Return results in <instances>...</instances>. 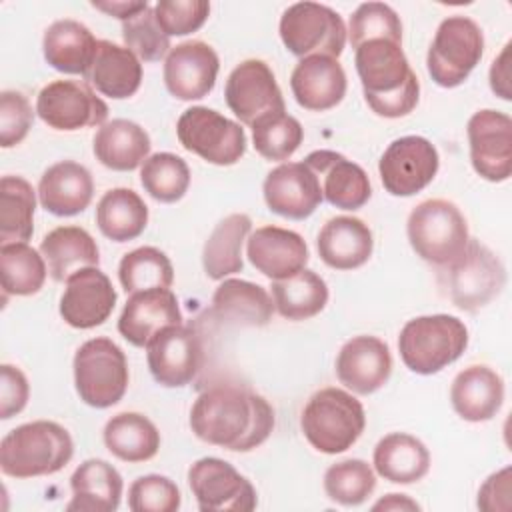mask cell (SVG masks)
Here are the masks:
<instances>
[{
	"label": "cell",
	"mask_w": 512,
	"mask_h": 512,
	"mask_svg": "<svg viewBox=\"0 0 512 512\" xmlns=\"http://www.w3.org/2000/svg\"><path fill=\"white\" fill-rule=\"evenodd\" d=\"M142 188L158 202H178L190 186L188 164L172 152H156L140 166Z\"/></svg>",
	"instance_id": "44"
},
{
	"label": "cell",
	"mask_w": 512,
	"mask_h": 512,
	"mask_svg": "<svg viewBox=\"0 0 512 512\" xmlns=\"http://www.w3.org/2000/svg\"><path fill=\"white\" fill-rule=\"evenodd\" d=\"M74 386L80 400L92 408H110L128 388V360L110 338H90L74 354Z\"/></svg>",
	"instance_id": "8"
},
{
	"label": "cell",
	"mask_w": 512,
	"mask_h": 512,
	"mask_svg": "<svg viewBox=\"0 0 512 512\" xmlns=\"http://www.w3.org/2000/svg\"><path fill=\"white\" fill-rule=\"evenodd\" d=\"M488 76H490L492 92L502 100H512V90H510V42L494 58Z\"/></svg>",
	"instance_id": "53"
},
{
	"label": "cell",
	"mask_w": 512,
	"mask_h": 512,
	"mask_svg": "<svg viewBox=\"0 0 512 512\" xmlns=\"http://www.w3.org/2000/svg\"><path fill=\"white\" fill-rule=\"evenodd\" d=\"M270 288L278 314L294 322L320 314L328 304V286L324 278L308 268H302L284 280H272Z\"/></svg>",
	"instance_id": "39"
},
{
	"label": "cell",
	"mask_w": 512,
	"mask_h": 512,
	"mask_svg": "<svg viewBox=\"0 0 512 512\" xmlns=\"http://www.w3.org/2000/svg\"><path fill=\"white\" fill-rule=\"evenodd\" d=\"M250 228L252 220L244 212H234L214 226L202 248V266L210 280L242 272V244L248 240Z\"/></svg>",
	"instance_id": "36"
},
{
	"label": "cell",
	"mask_w": 512,
	"mask_h": 512,
	"mask_svg": "<svg viewBox=\"0 0 512 512\" xmlns=\"http://www.w3.org/2000/svg\"><path fill=\"white\" fill-rule=\"evenodd\" d=\"M180 144L216 166H232L246 152L244 128L206 106L184 110L176 122Z\"/></svg>",
	"instance_id": "11"
},
{
	"label": "cell",
	"mask_w": 512,
	"mask_h": 512,
	"mask_svg": "<svg viewBox=\"0 0 512 512\" xmlns=\"http://www.w3.org/2000/svg\"><path fill=\"white\" fill-rule=\"evenodd\" d=\"M156 20L168 36H186L204 26L210 14L206 0H160L154 6Z\"/></svg>",
	"instance_id": "49"
},
{
	"label": "cell",
	"mask_w": 512,
	"mask_h": 512,
	"mask_svg": "<svg viewBox=\"0 0 512 512\" xmlns=\"http://www.w3.org/2000/svg\"><path fill=\"white\" fill-rule=\"evenodd\" d=\"M36 114L54 130L74 132L106 124L108 104L86 80H54L40 90Z\"/></svg>",
	"instance_id": "13"
},
{
	"label": "cell",
	"mask_w": 512,
	"mask_h": 512,
	"mask_svg": "<svg viewBox=\"0 0 512 512\" xmlns=\"http://www.w3.org/2000/svg\"><path fill=\"white\" fill-rule=\"evenodd\" d=\"M354 64L364 100L382 118L410 114L420 98V82L412 72L402 44L374 38L354 48Z\"/></svg>",
	"instance_id": "2"
},
{
	"label": "cell",
	"mask_w": 512,
	"mask_h": 512,
	"mask_svg": "<svg viewBox=\"0 0 512 512\" xmlns=\"http://www.w3.org/2000/svg\"><path fill=\"white\" fill-rule=\"evenodd\" d=\"M392 374V356L384 340L368 334L350 338L336 356L340 384L360 396L380 390Z\"/></svg>",
	"instance_id": "21"
},
{
	"label": "cell",
	"mask_w": 512,
	"mask_h": 512,
	"mask_svg": "<svg viewBox=\"0 0 512 512\" xmlns=\"http://www.w3.org/2000/svg\"><path fill=\"white\" fill-rule=\"evenodd\" d=\"M406 234L412 250L436 268L452 262L470 240L464 214L444 198L420 202L408 216Z\"/></svg>",
	"instance_id": "7"
},
{
	"label": "cell",
	"mask_w": 512,
	"mask_h": 512,
	"mask_svg": "<svg viewBox=\"0 0 512 512\" xmlns=\"http://www.w3.org/2000/svg\"><path fill=\"white\" fill-rule=\"evenodd\" d=\"M304 164L318 176L322 196L340 210H358L370 196L372 186L362 166L334 150H314Z\"/></svg>",
	"instance_id": "22"
},
{
	"label": "cell",
	"mask_w": 512,
	"mask_h": 512,
	"mask_svg": "<svg viewBox=\"0 0 512 512\" xmlns=\"http://www.w3.org/2000/svg\"><path fill=\"white\" fill-rule=\"evenodd\" d=\"M346 32L352 48H358L360 44L374 38H386L402 44L400 16L384 2L360 4L350 16V24Z\"/></svg>",
	"instance_id": "46"
},
{
	"label": "cell",
	"mask_w": 512,
	"mask_h": 512,
	"mask_svg": "<svg viewBox=\"0 0 512 512\" xmlns=\"http://www.w3.org/2000/svg\"><path fill=\"white\" fill-rule=\"evenodd\" d=\"M436 280L456 308L478 312L502 292L506 268L486 244L470 238L452 262L438 268Z\"/></svg>",
	"instance_id": "4"
},
{
	"label": "cell",
	"mask_w": 512,
	"mask_h": 512,
	"mask_svg": "<svg viewBox=\"0 0 512 512\" xmlns=\"http://www.w3.org/2000/svg\"><path fill=\"white\" fill-rule=\"evenodd\" d=\"M376 488V474L368 462L348 458L328 466L324 472V492L332 502L342 506H358L372 496Z\"/></svg>",
	"instance_id": "45"
},
{
	"label": "cell",
	"mask_w": 512,
	"mask_h": 512,
	"mask_svg": "<svg viewBox=\"0 0 512 512\" xmlns=\"http://www.w3.org/2000/svg\"><path fill=\"white\" fill-rule=\"evenodd\" d=\"M30 386L28 378L18 366H0V418L8 420L20 414L28 402Z\"/></svg>",
	"instance_id": "51"
},
{
	"label": "cell",
	"mask_w": 512,
	"mask_h": 512,
	"mask_svg": "<svg viewBox=\"0 0 512 512\" xmlns=\"http://www.w3.org/2000/svg\"><path fill=\"white\" fill-rule=\"evenodd\" d=\"M122 38L126 48L144 62H158L160 58L168 56L172 48L170 36L160 28L152 6L122 22Z\"/></svg>",
	"instance_id": "47"
},
{
	"label": "cell",
	"mask_w": 512,
	"mask_h": 512,
	"mask_svg": "<svg viewBox=\"0 0 512 512\" xmlns=\"http://www.w3.org/2000/svg\"><path fill=\"white\" fill-rule=\"evenodd\" d=\"M274 302L268 290L260 284L226 278L212 294L210 314L222 324L262 328L272 320Z\"/></svg>",
	"instance_id": "29"
},
{
	"label": "cell",
	"mask_w": 512,
	"mask_h": 512,
	"mask_svg": "<svg viewBox=\"0 0 512 512\" xmlns=\"http://www.w3.org/2000/svg\"><path fill=\"white\" fill-rule=\"evenodd\" d=\"M224 98L230 112L246 126L272 112H286L282 90L264 60H244L228 76Z\"/></svg>",
	"instance_id": "16"
},
{
	"label": "cell",
	"mask_w": 512,
	"mask_h": 512,
	"mask_svg": "<svg viewBox=\"0 0 512 512\" xmlns=\"http://www.w3.org/2000/svg\"><path fill=\"white\" fill-rule=\"evenodd\" d=\"M252 144L256 152L270 162L288 160L302 144L304 128L288 112H272L258 118L252 126Z\"/></svg>",
	"instance_id": "43"
},
{
	"label": "cell",
	"mask_w": 512,
	"mask_h": 512,
	"mask_svg": "<svg viewBox=\"0 0 512 512\" xmlns=\"http://www.w3.org/2000/svg\"><path fill=\"white\" fill-rule=\"evenodd\" d=\"M48 266L44 256L28 242L2 244L0 248V276L4 302L8 296H32L46 280Z\"/></svg>",
	"instance_id": "41"
},
{
	"label": "cell",
	"mask_w": 512,
	"mask_h": 512,
	"mask_svg": "<svg viewBox=\"0 0 512 512\" xmlns=\"http://www.w3.org/2000/svg\"><path fill=\"white\" fill-rule=\"evenodd\" d=\"M484 54L482 28L468 16H448L436 28L426 54L430 78L442 88L460 86Z\"/></svg>",
	"instance_id": "9"
},
{
	"label": "cell",
	"mask_w": 512,
	"mask_h": 512,
	"mask_svg": "<svg viewBox=\"0 0 512 512\" xmlns=\"http://www.w3.org/2000/svg\"><path fill=\"white\" fill-rule=\"evenodd\" d=\"M116 298L110 278L98 266L82 268L66 280V290L60 298V316L72 328H96L110 318Z\"/></svg>",
	"instance_id": "18"
},
{
	"label": "cell",
	"mask_w": 512,
	"mask_h": 512,
	"mask_svg": "<svg viewBox=\"0 0 512 512\" xmlns=\"http://www.w3.org/2000/svg\"><path fill=\"white\" fill-rule=\"evenodd\" d=\"M118 278L126 294L170 288L174 282V268L160 248L140 246L122 256L118 264Z\"/></svg>",
	"instance_id": "42"
},
{
	"label": "cell",
	"mask_w": 512,
	"mask_h": 512,
	"mask_svg": "<svg viewBox=\"0 0 512 512\" xmlns=\"http://www.w3.org/2000/svg\"><path fill=\"white\" fill-rule=\"evenodd\" d=\"M316 248L326 266L354 270L370 260L374 238L364 220L356 216H334L320 228Z\"/></svg>",
	"instance_id": "27"
},
{
	"label": "cell",
	"mask_w": 512,
	"mask_h": 512,
	"mask_svg": "<svg viewBox=\"0 0 512 512\" xmlns=\"http://www.w3.org/2000/svg\"><path fill=\"white\" fill-rule=\"evenodd\" d=\"M274 422L268 400L240 386H212L190 410V428L196 438L232 452H250L264 444Z\"/></svg>",
	"instance_id": "1"
},
{
	"label": "cell",
	"mask_w": 512,
	"mask_h": 512,
	"mask_svg": "<svg viewBox=\"0 0 512 512\" xmlns=\"http://www.w3.org/2000/svg\"><path fill=\"white\" fill-rule=\"evenodd\" d=\"M34 122V112L28 98L18 90L0 92V146L12 148L20 144Z\"/></svg>",
	"instance_id": "50"
},
{
	"label": "cell",
	"mask_w": 512,
	"mask_h": 512,
	"mask_svg": "<svg viewBox=\"0 0 512 512\" xmlns=\"http://www.w3.org/2000/svg\"><path fill=\"white\" fill-rule=\"evenodd\" d=\"M176 324H182L176 294L170 288H152L130 294L118 318V332L132 346L146 348L160 330Z\"/></svg>",
	"instance_id": "23"
},
{
	"label": "cell",
	"mask_w": 512,
	"mask_h": 512,
	"mask_svg": "<svg viewBox=\"0 0 512 512\" xmlns=\"http://www.w3.org/2000/svg\"><path fill=\"white\" fill-rule=\"evenodd\" d=\"M92 8L108 14V16H114L122 22L134 18L136 14H140L142 10H146L150 4L146 0H136V2H126V0H112V2H90Z\"/></svg>",
	"instance_id": "54"
},
{
	"label": "cell",
	"mask_w": 512,
	"mask_h": 512,
	"mask_svg": "<svg viewBox=\"0 0 512 512\" xmlns=\"http://www.w3.org/2000/svg\"><path fill=\"white\" fill-rule=\"evenodd\" d=\"M148 132L126 118H114L102 124L92 140L96 160L116 172H130L150 156Z\"/></svg>",
	"instance_id": "32"
},
{
	"label": "cell",
	"mask_w": 512,
	"mask_h": 512,
	"mask_svg": "<svg viewBox=\"0 0 512 512\" xmlns=\"http://www.w3.org/2000/svg\"><path fill=\"white\" fill-rule=\"evenodd\" d=\"M220 60L202 40H188L170 48L164 60L166 90L178 100H200L212 92Z\"/></svg>",
	"instance_id": "19"
},
{
	"label": "cell",
	"mask_w": 512,
	"mask_h": 512,
	"mask_svg": "<svg viewBox=\"0 0 512 512\" xmlns=\"http://www.w3.org/2000/svg\"><path fill=\"white\" fill-rule=\"evenodd\" d=\"M378 476L394 484H414L430 470V452L422 440L406 432H392L378 440L372 456Z\"/></svg>",
	"instance_id": "35"
},
{
	"label": "cell",
	"mask_w": 512,
	"mask_h": 512,
	"mask_svg": "<svg viewBox=\"0 0 512 512\" xmlns=\"http://www.w3.org/2000/svg\"><path fill=\"white\" fill-rule=\"evenodd\" d=\"M96 48L94 34L72 18L52 22L42 38L44 60L62 74H80L82 78L94 60Z\"/></svg>",
	"instance_id": "33"
},
{
	"label": "cell",
	"mask_w": 512,
	"mask_h": 512,
	"mask_svg": "<svg viewBox=\"0 0 512 512\" xmlns=\"http://www.w3.org/2000/svg\"><path fill=\"white\" fill-rule=\"evenodd\" d=\"M450 402L462 420L486 422L502 408L504 380L490 366H468L452 380Z\"/></svg>",
	"instance_id": "28"
},
{
	"label": "cell",
	"mask_w": 512,
	"mask_h": 512,
	"mask_svg": "<svg viewBox=\"0 0 512 512\" xmlns=\"http://www.w3.org/2000/svg\"><path fill=\"white\" fill-rule=\"evenodd\" d=\"M440 156L424 136H402L388 144L378 162L382 186L392 196H414L436 176Z\"/></svg>",
	"instance_id": "14"
},
{
	"label": "cell",
	"mask_w": 512,
	"mask_h": 512,
	"mask_svg": "<svg viewBox=\"0 0 512 512\" xmlns=\"http://www.w3.org/2000/svg\"><path fill=\"white\" fill-rule=\"evenodd\" d=\"M468 346L466 324L450 314L408 320L398 336V352L408 370L430 376L456 362Z\"/></svg>",
	"instance_id": "6"
},
{
	"label": "cell",
	"mask_w": 512,
	"mask_h": 512,
	"mask_svg": "<svg viewBox=\"0 0 512 512\" xmlns=\"http://www.w3.org/2000/svg\"><path fill=\"white\" fill-rule=\"evenodd\" d=\"M74 454L68 430L52 420L16 426L0 442V468L10 478H34L60 472Z\"/></svg>",
	"instance_id": "3"
},
{
	"label": "cell",
	"mask_w": 512,
	"mask_h": 512,
	"mask_svg": "<svg viewBox=\"0 0 512 512\" xmlns=\"http://www.w3.org/2000/svg\"><path fill=\"white\" fill-rule=\"evenodd\" d=\"M366 414L360 400L342 388H322L306 402L300 428L312 448L324 454H340L362 436Z\"/></svg>",
	"instance_id": "5"
},
{
	"label": "cell",
	"mask_w": 512,
	"mask_h": 512,
	"mask_svg": "<svg viewBox=\"0 0 512 512\" xmlns=\"http://www.w3.org/2000/svg\"><path fill=\"white\" fill-rule=\"evenodd\" d=\"M104 444L118 460L146 462L158 454L160 432L144 414L120 412L106 422Z\"/></svg>",
	"instance_id": "37"
},
{
	"label": "cell",
	"mask_w": 512,
	"mask_h": 512,
	"mask_svg": "<svg viewBox=\"0 0 512 512\" xmlns=\"http://www.w3.org/2000/svg\"><path fill=\"white\" fill-rule=\"evenodd\" d=\"M84 80L102 96L124 100L138 92L142 84V64L126 46L110 40H98L94 60Z\"/></svg>",
	"instance_id": "30"
},
{
	"label": "cell",
	"mask_w": 512,
	"mask_h": 512,
	"mask_svg": "<svg viewBox=\"0 0 512 512\" xmlns=\"http://www.w3.org/2000/svg\"><path fill=\"white\" fill-rule=\"evenodd\" d=\"M346 72L338 58L308 56L300 58L290 76L294 100L304 110L324 112L346 96Z\"/></svg>",
	"instance_id": "25"
},
{
	"label": "cell",
	"mask_w": 512,
	"mask_h": 512,
	"mask_svg": "<svg viewBox=\"0 0 512 512\" xmlns=\"http://www.w3.org/2000/svg\"><path fill=\"white\" fill-rule=\"evenodd\" d=\"M510 466L490 474L478 490V508L484 512H508L510 510Z\"/></svg>",
	"instance_id": "52"
},
{
	"label": "cell",
	"mask_w": 512,
	"mask_h": 512,
	"mask_svg": "<svg viewBox=\"0 0 512 512\" xmlns=\"http://www.w3.org/2000/svg\"><path fill=\"white\" fill-rule=\"evenodd\" d=\"M96 224L112 242L134 240L146 230L148 206L132 188H112L98 200Z\"/></svg>",
	"instance_id": "38"
},
{
	"label": "cell",
	"mask_w": 512,
	"mask_h": 512,
	"mask_svg": "<svg viewBox=\"0 0 512 512\" xmlns=\"http://www.w3.org/2000/svg\"><path fill=\"white\" fill-rule=\"evenodd\" d=\"M372 510H420V504L408 498L406 494H386L382 500H378Z\"/></svg>",
	"instance_id": "55"
},
{
	"label": "cell",
	"mask_w": 512,
	"mask_h": 512,
	"mask_svg": "<svg viewBox=\"0 0 512 512\" xmlns=\"http://www.w3.org/2000/svg\"><path fill=\"white\" fill-rule=\"evenodd\" d=\"M146 360L152 378L160 386L182 388L190 384L202 368V340L190 326H168L148 342Z\"/></svg>",
	"instance_id": "15"
},
{
	"label": "cell",
	"mask_w": 512,
	"mask_h": 512,
	"mask_svg": "<svg viewBox=\"0 0 512 512\" xmlns=\"http://www.w3.org/2000/svg\"><path fill=\"white\" fill-rule=\"evenodd\" d=\"M94 196V180L86 166L60 160L44 170L38 182V200L54 216H76L84 212Z\"/></svg>",
	"instance_id": "26"
},
{
	"label": "cell",
	"mask_w": 512,
	"mask_h": 512,
	"mask_svg": "<svg viewBox=\"0 0 512 512\" xmlns=\"http://www.w3.org/2000/svg\"><path fill=\"white\" fill-rule=\"evenodd\" d=\"M250 264L270 280H284L308 264L306 240L288 228L262 226L246 240Z\"/></svg>",
	"instance_id": "24"
},
{
	"label": "cell",
	"mask_w": 512,
	"mask_h": 512,
	"mask_svg": "<svg viewBox=\"0 0 512 512\" xmlns=\"http://www.w3.org/2000/svg\"><path fill=\"white\" fill-rule=\"evenodd\" d=\"M188 486L202 512H250L258 504L250 480L222 458L196 460L188 470Z\"/></svg>",
	"instance_id": "12"
},
{
	"label": "cell",
	"mask_w": 512,
	"mask_h": 512,
	"mask_svg": "<svg viewBox=\"0 0 512 512\" xmlns=\"http://www.w3.org/2000/svg\"><path fill=\"white\" fill-rule=\"evenodd\" d=\"M470 162L488 182H504L512 174V120L506 112L484 108L470 116Z\"/></svg>",
	"instance_id": "17"
},
{
	"label": "cell",
	"mask_w": 512,
	"mask_h": 512,
	"mask_svg": "<svg viewBox=\"0 0 512 512\" xmlns=\"http://www.w3.org/2000/svg\"><path fill=\"white\" fill-rule=\"evenodd\" d=\"M48 274L56 282H66L74 272L98 266L100 250L96 240L80 226H58L40 242Z\"/></svg>",
	"instance_id": "34"
},
{
	"label": "cell",
	"mask_w": 512,
	"mask_h": 512,
	"mask_svg": "<svg viewBox=\"0 0 512 512\" xmlns=\"http://www.w3.org/2000/svg\"><path fill=\"white\" fill-rule=\"evenodd\" d=\"M262 192L270 212L290 220L312 216L324 200L318 176L304 162H284L272 168Z\"/></svg>",
	"instance_id": "20"
},
{
	"label": "cell",
	"mask_w": 512,
	"mask_h": 512,
	"mask_svg": "<svg viewBox=\"0 0 512 512\" xmlns=\"http://www.w3.org/2000/svg\"><path fill=\"white\" fill-rule=\"evenodd\" d=\"M36 192L22 176L0 180V242H28L34 232Z\"/></svg>",
	"instance_id": "40"
},
{
	"label": "cell",
	"mask_w": 512,
	"mask_h": 512,
	"mask_svg": "<svg viewBox=\"0 0 512 512\" xmlns=\"http://www.w3.org/2000/svg\"><path fill=\"white\" fill-rule=\"evenodd\" d=\"M180 502V490L168 476H138L128 488V508L132 512H176Z\"/></svg>",
	"instance_id": "48"
},
{
	"label": "cell",
	"mask_w": 512,
	"mask_h": 512,
	"mask_svg": "<svg viewBox=\"0 0 512 512\" xmlns=\"http://www.w3.org/2000/svg\"><path fill=\"white\" fill-rule=\"evenodd\" d=\"M120 472L102 458L84 460L70 476L72 498L66 512H114L122 498Z\"/></svg>",
	"instance_id": "31"
},
{
	"label": "cell",
	"mask_w": 512,
	"mask_h": 512,
	"mask_svg": "<svg viewBox=\"0 0 512 512\" xmlns=\"http://www.w3.org/2000/svg\"><path fill=\"white\" fill-rule=\"evenodd\" d=\"M280 38L286 50L298 58H338L346 46V24L326 4L296 2L280 16Z\"/></svg>",
	"instance_id": "10"
}]
</instances>
